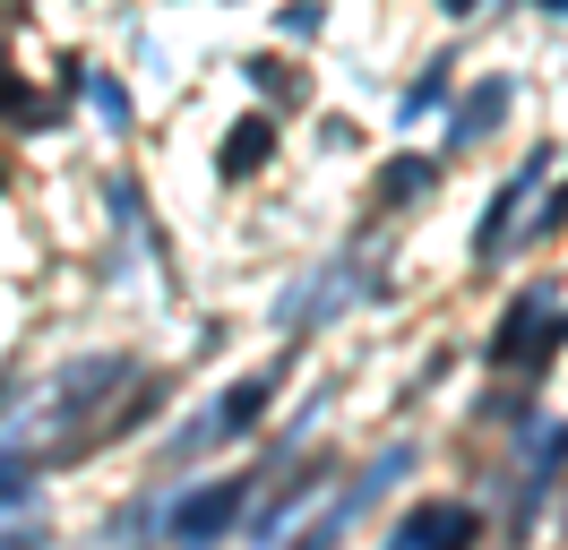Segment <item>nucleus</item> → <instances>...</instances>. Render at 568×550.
<instances>
[{"mask_svg": "<svg viewBox=\"0 0 568 550\" xmlns=\"http://www.w3.org/2000/svg\"><path fill=\"white\" fill-rule=\"evenodd\" d=\"M560 224H568V190H560L551 206H542V215H534V233H560Z\"/></svg>", "mask_w": 568, "mask_h": 550, "instance_id": "obj_19", "label": "nucleus"}, {"mask_svg": "<svg viewBox=\"0 0 568 550\" xmlns=\"http://www.w3.org/2000/svg\"><path fill=\"white\" fill-rule=\"evenodd\" d=\"M542 9H551V18H568V0H542Z\"/></svg>", "mask_w": 568, "mask_h": 550, "instance_id": "obj_22", "label": "nucleus"}, {"mask_svg": "<svg viewBox=\"0 0 568 550\" xmlns=\"http://www.w3.org/2000/svg\"><path fill=\"white\" fill-rule=\"evenodd\" d=\"M27 490H36V456H18V447H9V456H0V508H9V499H27Z\"/></svg>", "mask_w": 568, "mask_h": 550, "instance_id": "obj_17", "label": "nucleus"}, {"mask_svg": "<svg viewBox=\"0 0 568 550\" xmlns=\"http://www.w3.org/2000/svg\"><path fill=\"white\" fill-rule=\"evenodd\" d=\"M508 78H483V86H465L457 95V112H448V146H474V138H491V121L508 112Z\"/></svg>", "mask_w": 568, "mask_h": 550, "instance_id": "obj_9", "label": "nucleus"}, {"mask_svg": "<svg viewBox=\"0 0 568 550\" xmlns=\"http://www.w3.org/2000/svg\"><path fill=\"white\" fill-rule=\"evenodd\" d=\"M250 508V473H215L207 490H190V499H173L164 508V533L173 542H215V533H233Z\"/></svg>", "mask_w": 568, "mask_h": 550, "instance_id": "obj_3", "label": "nucleus"}, {"mask_svg": "<svg viewBox=\"0 0 568 550\" xmlns=\"http://www.w3.org/2000/svg\"><path fill=\"white\" fill-rule=\"evenodd\" d=\"M405 473H414V447H388V456H379L371 473H362V481H345V490H336V499H327V508L311 516V524H302V542H311V550H320V542H336V533H345L354 516H371V508H379V499H388V490H396Z\"/></svg>", "mask_w": 568, "mask_h": 550, "instance_id": "obj_2", "label": "nucleus"}, {"mask_svg": "<svg viewBox=\"0 0 568 550\" xmlns=\"http://www.w3.org/2000/svg\"><path fill=\"white\" fill-rule=\"evenodd\" d=\"M121 378H130V361H121V353H112V361H87V370H70L61 387H52V412H61V421H78V412L95 405L104 387H121Z\"/></svg>", "mask_w": 568, "mask_h": 550, "instance_id": "obj_11", "label": "nucleus"}, {"mask_svg": "<svg viewBox=\"0 0 568 550\" xmlns=\"http://www.w3.org/2000/svg\"><path fill=\"white\" fill-rule=\"evenodd\" d=\"M250 86H258L267 103H302V95H311V78L284 69V61H250Z\"/></svg>", "mask_w": 568, "mask_h": 550, "instance_id": "obj_15", "label": "nucleus"}, {"mask_svg": "<svg viewBox=\"0 0 568 550\" xmlns=\"http://www.w3.org/2000/svg\"><path fill=\"white\" fill-rule=\"evenodd\" d=\"M284 34H320V0H293V9H284Z\"/></svg>", "mask_w": 568, "mask_h": 550, "instance_id": "obj_18", "label": "nucleus"}, {"mask_svg": "<svg viewBox=\"0 0 568 550\" xmlns=\"http://www.w3.org/2000/svg\"><path fill=\"white\" fill-rule=\"evenodd\" d=\"M78 95L95 103V121H104V130H130V86H121V78L87 69V78H78Z\"/></svg>", "mask_w": 568, "mask_h": 550, "instance_id": "obj_13", "label": "nucleus"}, {"mask_svg": "<svg viewBox=\"0 0 568 550\" xmlns=\"http://www.w3.org/2000/svg\"><path fill=\"white\" fill-rule=\"evenodd\" d=\"M311 490H327V465H302V473H284L267 508H242V524H250V533H276V524H284V516H293V508H302Z\"/></svg>", "mask_w": 568, "mask_h": 550, "instance_id": "obj_12", "label": "nucleus"}, {"mask_svg": "<svg viewBox=\"0 0 568 550\" xmlns=\"http://www.w3.org/2000/svg\"><path fill=\"white\" fill-rule=\"evenodd\" d=\"M354 284H362V275H354V258H327V267L311 275L302 293H284V302H276V327H284V336H302V327L336 318V309L354 302Z\"/></svg>", "mask_w": 568, "mask_h": 550, "instance_id": "obj_6", "label": "nucleus"}, {"mask_svg": "<svg viewBox=\"0 0 568 550\" xmlns=\"http://www.w3.org/2000/svg\"><path fill=\"white\" fill-rule=\"evenodd\" d=\"M439 9H448V18H474V9H483V0H439Z\"/></svg>", "mask_w": 568, "mask_h": 550, "instance_id": "obj_20", "label": "nucleus"}, {"mask_svg": "<svg viewBox=\"0 0 568 550\" xmlns=\"http://www.w3.org/2000/svg\"><path fill=\"white\" fill-rule=\"evenodd\" d=\"M276 378H284V361H276V370L233 378V387L215 396L207 421H190V430H181V447H224V439H250V430H258V412H267V396H276Z\"/></svg>", "mask_w": 568, "mask_h": 550, "instance_id": "obj_4", "label": "nucleus"}, {"mask_svg": "<svg viewBox=\"0 0 568 550\" xmlns=\"http://www.w3.org/2000/svg\"><path fill=\"white\" fill-rule=\"evenodd\" d=\"M18 9H27V0H0V18H18Z\"/></svg>", "mask_w": 568, "mask_h": 550, "instance_id": "obj_21", "label": "nucleus"}, {"mask_svg": "<svg viewBox=\"0 0 568 550\" xmlns=\"http://www.w3.org/2000/svg\"><path fill=\"white\" fill-rule=\"evenodd\" d=\"M0 112H18V121H36V130H52V103L43 95H27V86H18V69L0 61Z\"/></svg>", "mask_w": 568, "mask_h": 550, "instance_id": "obj_16", "label": "nucleus"}, {"mask_svg": "<svg viewBox=\"0 0 568 550\" xmlns=\"http://www.w3.org/2000/svg\"><path fill=\"white\" fill-rule=\"evenodd\" d=\"M448 86H457V69H448V52H439V61L405 86V103H396V112H405V121H423V112H439V103H448Z\"/></svg>", "mask_w": 568, "mask_h": 550, "instance_id": "obj_14", "label": "nucleus"}, {"mask_svg": "<svg viewBox=\"0 0 568 550\" xmlns=\"http://www.w3.org/2000/svg\"><path fill=\"white\" fill-rule=\"evenodd\" d=\"M560 344H568V309L551 284H534V293H517V302L499 309V327H491V370H551L560 361Z\"/></svg>", "mask_w": 568, "mask_h": 550, "instance_id": "obj_1", "label": "nucleus"}, {"mask_svg": "<svg viewBox=\"0 0 568 550\" xmlns=\"http://www.w3.org/2000/svg\"><path fill=\"white\" fill-rule=\"evenodd\" d=\"M542 172H551V146H534L526 164H517L508 181H499V198L483 206V224H474V258H483V267H491L499 249H508V233H517V215H526V198L542 190Z\"/></svg>", "mask_w": 568, "mask_h": 550, "instance_id": "obj_5", "label": "nucleus"}, {"mask_svg": "<svg viewBox=\"0 0 568 550\" xmlns=\"http://www.w3.org/2000/svg\"><path fill=\"white\" fill-rule=\"evenodd\" d=\"M483 533V516L465 508V499H423L414 516H396V550H457Z\"/></svg>", "mask_w": 568, "mask_h": 550, "instance_id": "obj_7", "label": "nucleus"}, {"mask_svg": "<svg viewBox=\"0 0 568 550\" xmlns=\"http://www.w3.org/2000/svg\"><path fill=\"white\" fill-rule=\"evenodd\" d=\"M267 155H276V121H267V112H250V121H233L224 146H215V181H250Z\"/></svg>", "mask_w": 568, "mask_h": 550, "instance_id": "obj_8", "label": "nucleus"}, {"mask_svg": "<svg viewBox=\"0 0 568 550\" xmlns=\"http://www.w3.org/2000/svg\"><path fill=\"white\" fill-rule=\"evenodd\" d=\"M430 190H439V164H430V155H388L379 181H371L379 206H414V198H430Z\"/></svg>", "mask_w": 568, "mask_h": 550, "instance_id": "obj_10", "label": "nucleus"}]
</instances>
